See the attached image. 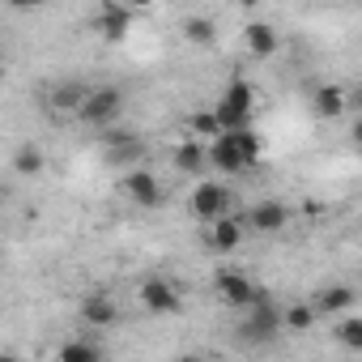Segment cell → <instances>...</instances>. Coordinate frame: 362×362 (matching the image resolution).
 <instances>
[{
	"label": "cell",
	"instance_id": "30",
	"mask_svg": "<svg viewBox=\"0 0 362 362\" xmlns=\"http://www.w3.org/2000/svg\"><path fill=\"white\" fill-rule=\"evenodd\" d=\"M0 362H22V358H13V354H5V358H0Z\"/></svg>",
	"mask_w": 362,
	"mask_h": 362
},
{
	"label": "cell",
	"instance_id": "19",
	"mask_svg": "<svg viewBox=\"0 0 362 362\" xmlns=\"http://www.w3.org/2000/svg\"><path fill=\"white\" fill-rule=\"evenodd\" d=\"M184 39H188V43H197V47H201V43L209 47V43L218 39V26H214V18H188V22H184Z\"/></svg>",
	"mask_w": 362,
	"mask_h": 362
},
{
	"label": "cell",
	"instance_id": "25",
	"mask_svg": "<svg viewBox=\"0 0 362 362\" xmlns=\"http://www.w3.org/2000/svg\"><path fill=\"white\" fill-rule=\"evenodd\" d=\"M315 315H320L315 307L298 303V307H290V311H286V328H294V332H307V328L315 324Z\"/></svg>",
	"mask_w": 362,
	"mask_h": 362
},
{
	"label": "cell",
	"instance_id": "12",
	"mask_svg": "<svg viewBox=\"0 0 362 362\" xmlns=\"http://www.w3.org/2000/svg\"><path fill=\"white\" fill-rule=\"evenodd\" d=\"M243 39H247V52H252L256 60H269V56L277 52V30H273L269 22H252V26L243 30Z\"/></svg>",
	"mask_w": 362,
	"mask_h": 362
},
{
	"label": "cell",
	"instance_id": "13",
	"mask_svg": "<svg viewBox=\"0 0 362 362\" xmlns=\"http://www.w3.org/2000/svg\"><path fill=\"white\" fill-rule=\"evenodd\" d=\"M115 315H119V307H115L107 294H90V298L81 303V320H86V324H94V328H111V324H115Z\"/></svg>",
	"mask_w": 362,
	"mask_h": 362
},
{
	"label": "cell",
	"instance_id": "5",
	"mask_svg": "<svg viewBox=\"0 0 362 362\" xmlns=\"http://www.w3.org/2000/svg\"><path fill=\"white\" fill-rule=\"evenodd\" d=\"M141 307L149 315H175V311H184V298H179V290L166 277H149L141 286Z\"/></svg>",
	"mask_w": 362,
	"mask_h": 362
},
{
	"label": "cell",
	"instance_id": "9",
	"mask_svg": "<svg viewBox=\"0 0 362 362\" xmlns=\"http://www.w3.org/2000/svg\"><path fill=\"white\" fill-rule=\"evenodd\" d=\"M247 222H252V230H260V235H277V230L290 222V209H286L281 201H260V205H252Z\"/></svg>",
	"mask_w": 362,
	"mask_h": 362
},
{
	"label": "cell",
	"instance_id": "14",
	"mask_svg": "<svg viewBox=\"0 0 362 362\" xmlns=\"http://www.w3.org/2000/svg\"><path fill=\"white\" fill-rule=\"evenodd\" d=\"M205 166H209V149H205V145L184 141V145L175 149V170H184V175H205Z\"/></svg>",
	"mask_w": 362,
	"mask_h": 362
},
{
	"label": "cell",
	"instance_id": "28",
	"mask_svg": "<svg viewBox=\"0 0 362 362\" xmlns=\"http://www.w3.org/2000/svg\"><path fill=\"white\" fill-rule=\"evenodd\" d=\"M354 145H358V149H362V119H358V124H354Z\"/></svg>",
	"mask_w": 362,
	"mask_h": 362
},
{
	"label": "cell",
	"instance_id": "23",
	"mask_svg": "<svg viewBox=\"0 0 362 362\" xmlns=\"http://www.w3.org/2000/svg\"><path fill=\"white\" fill-rule=\"evenodd\" d=\"M235 141H239V149H243V158H247V166H256L260 162V132L256 128H243V132H235Z\"/></svg>",
	"mask_w": 362,
	"mask_h": 362
},
{
	"label": "cell",
	"instance_id": "4",
	"mask_svg": "<svg viewBox=\"0 0 362 362\" xmlns=\"http://www.w3.org/2000/svg\"><path fill=\"white\" fill-rule=\"evenodd\" d=\"M119 103H124V94H119L115 86H98V90H90V98H86V107H81V119L107 132V124L119 115Z\"/></svg>",
	"mask_w": 362,
	"mask_h": 362
},
{
	"label": "cell",
	"instance_id": "1",
	"mask_svg": "<svg viewBox=\"0 0 362 362\" xmlns=\"http://www.w3.org/2000/svg\"><path fill=\"white\" fill-rule=\"evenodd\" d=\"M281 324H286V315L269 303V294L260 290V298H256V307L239 320V337L247 341V345H269V341H277V332H281Z\"/></svg>",
	"mask_w": 362,
	"mask_h": 362
},
{
	"label": "cell",
	"instance_id": "6",
	"mask_svg": "<svg viewBox=\"0 0 362 362\" xmlns=\"http://www.w3.org/2000/svg\"><path fill=\"white\" fill-rule=\"evenodd\" d=\"M218 294H222L230 307H243V311H252L256 298H260V290H256L239 269H222V273H218Z\"/></svg>",
	"mask_w": 362,
	"mask_h": 362
},
{
	"label": "cell",
	"instance_id": "15",
	"mask_svg": "<svg viewBox=\"0 0 362 362\" xmlns=\"http://www.w3.org/2000/svg\"><path fill=\"white\" fill-rule=\"evenodd\" d=\"M311 103H315V115H324V119H337V115L349 107V94H345L341 86H320Z\"/></svg>",
	"mask_w": 362,
	"mask_h": 362
},
{
	"label": "cell",
	"instance_id": "22",
	"mask_svg": "<svg viewBox=\"0 0 362 362\" xmlns=\"http://www.w3.org/2000/svg\"><path fill=\"white\" fill-rule=\"evenodd\" d=\"M60 362H103V354L90 345V341H69L60 349Z\"/></svg>",
	"mask_w": 362,
	"mask_h": 362
},
{
	"label": "cell",
	"instance_id": "18",
	"mask_svg": "<svg viewBox=\"0 0 362 362\" xmlns=\"http://www.w3.org/2000/svg\"><path fill=\"white\" fill-rule=\"evenodd\" d=\"M43 166H47V158H43V149H39V145H22V149L13 153V170H18V175H26V179H30V175H39Z\"/></svg>",
	"mask_w": 362,
	"mask_h": 362
},
{
	"label": "cell",
	"instance_id": "21",
	"mask_svg": "<svg viewBox=\"0 0 362 362\" xmlns=\"http://www.w3.org/2000/svg\"><path fill=\"white\" fill-rule=\"evenodd\" d=\"M337 341H341L345 349L362 354V315H349V320H341V324H337Z\"/></svg>",
	"mask_w": 362,
	"mask_h": 362
},
{
	"label": "cell",
	"instance_id": "29",
	"mask_svg": "<svg viewBox=\"0 0 362 362\" xmlns=\"http://www.w3.org/2000/svg\"><path fill=\"white\" fill-rule=\"evenodd\" d=\"M175 362H209V358H197V354H184V358H175Z\"/></svg>",
	"mask_w": 362,
	"mask_h": 362
},
{
	"label": "cell",
	"instance_id": "3",
	"mask_svg": "<svg viewBox=\"0 0 362 362\" xmlns=\"http://www.w3.org/2000/svg\"><path fill=\"white\" fill-rule=\"evenodd\" d=\"M230 205H235V197H230L226 184H218V179H201L197 192H192V214L201 222H209V226L222 222V218H230Z\"/></svg>",
	"mask_w": 362,
	"mask_h": 362
},
{
	"label": "cell",
	"instance_id": "11",
	"mask_svg": "<svg viewBox=\"0 0 362 362\" xmlns=\"http://www.w3.org/2000/svg\"><path fill=\"white\" fill-rule=\"evenodd\" d=\"M239 243H243V218H235V214H230V218L214 222V230H209V247H214V252H222V256H226V252H235Z\"/></svg>",
	"mask_w": 362,
	"mask_h": 362
},
{
	"label": "cell",
	"instance_id": "2",
	"mask_svg": "<svg viewBox=\"0 0 362 362\" xmlns=\"http://www.w3.org/2000/svg\"><path fill=\"white\" fill-rule=\"evenodd\" d=\"M252 103H256V90H252L243 77H235L214 111H218V119H222L226 132H243V128H252V124H247V119H252Z\"/></svg>",
	"mask_w": 362,
	"mask_h": 362
},
{
	"label": "cell",
	"instance_id": "24",
	"mask_svg": "<svg viewBox=\"0 0 362 362\" xmlns=\"http://www.w3.org/2000/svg\"><path fill=\"white\" fill-rule=\"evenodd\" d=\"M141 153H145V145H141L136 136H132L128 145H119V149H107V158H111L115 166H132V170H136V158H141Z\"/></svg>",
	"mask_w": 362,
	"mask_h": 362
},
{
	"label": "cell",
	"instance_id": "8",
	"mask_svg": "<svg viewBox=\"0 0 362 362\" xmlns=\"http://www.w3.org/2000/svg\"><path fill=\"white\" fill-rule=\"evenodd\" d=\"M124 192L141 205V209H158V201H162V188H158V179H153V170H128V179H124Z\"/></svg>",
	"mask_w": 362,
	"mask_h": 362
},
{
	"label": "cell",
	"instance_id": "17",
	"mask_svg": "<svg viewBox=\"0 0 362 362\" xmlns=\"http://www.w3.org/2000/svg\"><path fill=\"white\" fill-rule=\"evenodd\" d=\"M345 307H354V290H349V286H328V290H320V298H315V311H324V315H337V311H345Z\"/></svg>",
	"mask_w": 362,
	"mask_h": 362
},
{
	"label": "cell",
	"instance_id": "26",
	"mask_svg": "<svg viewBox=\"0 0 362 362\" xmlns=\"http://www.w3.org/2000/svg\"><path fill=\"white\" fill-rule=\"evenodd\" d=\"M128 141H132L128 128H107V132H103V149H119V145H128Z\"/></svg>",
	"mask_w": 362,
	"mask_h": 362
},
{
	"label": "cell",
	"instance_id": "27",
	"mask_svg": "<svg viewBox=\"0 0 362 362\" xmlns=\"http://www.w3.org/2000/svg\"><path fill=\"white\" fill-rule=\"evenodd\" d=\"M349 107H358V111H362V86H358V90L349 94Z\"/></svg>",
	"mask_w": 362,
	"mask_h": 362
},
{
	"label": "cell",
	"instance_id": "7",
	"mask_svg": "<svg viewBox=\"0 0 362 362\" xmlns=\"http://www.w3.org/2000/svg\"><path fill=\"white\" fill-rule=\"evenodd\" d=\"M209 166H218V170H226V175L247 170V158H243V149H239L235 132H226V136H218V141L209 145Z\"/></svg>",
	"mask_w": 362,
	"mask_h": 362
},
{
	"label": "cell",
	"instance_id": "10",
	"mask_svg": "<svg viewBox=\"0 0 362 362\" xmlns=\"http://www.w3.org/2000/svg\"><path fill=\"white\" fill-rule=\"evenodd\" d=\"M128 26H132V9H124V5H103V9H98V30H103V39L119 43V39L128 35Z\"/></svg>",
	"mask_w": 362,
	"mask_h": 362
},
{
	"label": "cell",
	"instance_id": "20",
	"mask_svg": "<svg viewBox=\"0 0 362 362\" xmlns=\"http://www.w3.org/2000/svg\"><path fill=\"white\" fill-rule=\"evenodd\" d=\"M192 132H197V136H209V145H214L218 136H226L218 111H197V115H192Z\"/></svg>",
	"mask_w": 362,
	"mask_h": 362
},
{
	"label": "cell",
	"instance_id": "16",
	"mask_svg": "<svg viewBox=\"0 0 362 362\" xmlns=\"http://www.w3.org/2000/svg\"><path fill=\"white\" fill-rule=\"evenodd\" d=\"M86 98H90V90H81L77 81H69V86H56V90H52V107H56V111H77V115H81Z\"/></svg>",
	"mask_w": 362,
	"mask_h": 362
}]
</instances>
